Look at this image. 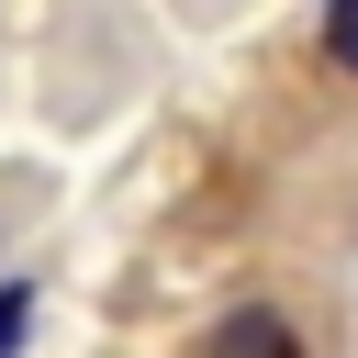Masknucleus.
Wrapping results in <instances>:
<instances>
[{
    "label": "nucleus",
    "instance_id": "f257e3e1",
    "mask_svg": "<svg viewBox=\"0 0 358 358\" xmlns=\"http://www.w3.org/2000/svg\"><path fill=\"white\" fill-rule=\"evenodd\" d=\"M190 358H302V324H291L280 302H235V313H224Z\"/></svg>",
    "mask_w": 358,
    "mask_h": 358
},
{
    "label": "nucleus",
    "instance_id": "f03ea898",
    "mask_svg": "<svg viewBox=\"0 0 358 358\" xmlns=\"http://www.w3.org/2000/svg\"><path fill=\"white\" fill-rule=\"evenodd\" d=\"M324 67L358 78V0H324Z\"/></svg>",
    "mask_w": 358,
    "mask_h": 358
},
{
    "label": "nucleus",
    "instance_id": "7ed1b4c3",
    "mask_svg": "<svg viewBox=\"0 0 358 358\" xmlns=\"http://www.w3.org/2000/svg\"><path fill=\"white\" fill-rule=\"evenodd\" d=\"M22 313H34V291L11 280V291H0V358H11V336H22Z\"/></svg>",
    "mask_w": 358,
    "mask_h": 358
}]
</instances>
